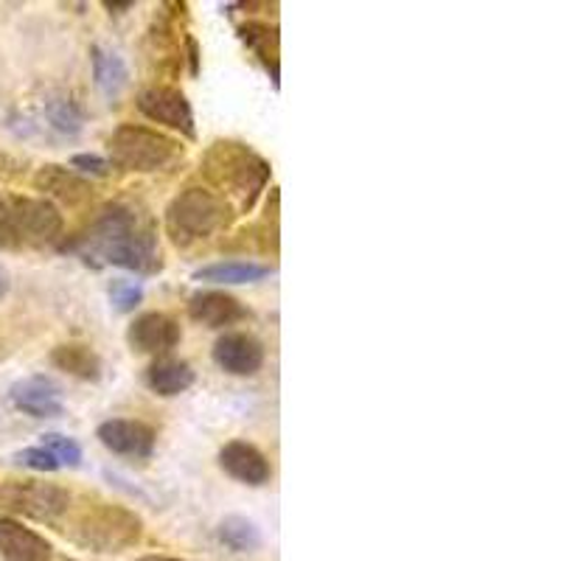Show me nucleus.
Wrapping results in <instances>:
<instances>
[{"instance_id": "nucleus-1", "label": "nucleus", "mask_w": 561, "mask_h": 561, "mask_svg": "<svg viewBox=\"0 0 561 561\" xmlns=\"http://www.w3.org/2000/svg\"><path fill=\"white\" fill-rule=\"evenodd\" d=\"M59 250H79L84 262L99 259L96 264H113L135 275H158L163 270L154 225L122 203L107 205L82 237L59 244Z\"/></svg>"}, {"instance_id": "nucleus-2", "label": "nucleus", "mask_w": 561, "mask_h": 561, "mask_svg": "<svg viewBox=\"0 0 561 561\" xmlns=\"http://www.w3.org/2000/svg\"><path fill=\"white\" fill-rule=\"evenodd\" d=\"M203 172L219 192L239 197V208L250 210L270 183V163L239 140H217L205 152Z\"/></svg>"}, {"instance_id": "nucleus-3", "label": "nucleus", "mask_w": 561, "mask_h": 561, "mask_svg": "<svg viewBox=\"0 0 561 561\" xmlns=\"http://www.w3.org/2000/svg\"><path fill=\"white\" fill-rule=\"evenodd\" d=\"M107 152L110 167L135 174H154L167 172L183 158V144L158 129L122 124L107 138Z\"/></svg>"}, {"instance_id": "nucleus-4", "label": "nucleus", "mask_w": 561, "mask_h": 561, "mask_svg": "<svg viewBox=\"0 0 561 561\" xmlns=\"http://www.w3.org/2000/svg\"><path fill=\"white\" fill-rule=\"evenodd\" d=\"M230 219V205L217 192L192 185L180 192L167 208V233L178 248H192L214 237Z\"/></svg>"}, {"instance_id": "nucleus-5", "label": "nucleus", "mask_w": 561, "mask_h": 561, "mask_svg": "<svg viewBox=\"0 0 561 561\" xmlns=\"http://www.w3.org/2000/svg\"><path fill=\"white\" fill-rule=\"evenodd\" d=\"M140 534L138 514L113 503L88 505L73 525V542L96 553H124L140 542Z\"/></svg>"}, {"instance_id": "nucleus-6", "label": "nucleus", "mask_w": 561, "mask_h": 561, "mask_svg": "<svg viewBox=\"0 0 561 561\" xmlns=\"http://www.w3.org/2000/svg\"><path fill=\"white\" fill-rule=\"evenodd\" d=\"M0 508L43 525H59L70 511V494L57 483L43 480H9L0 485Z\"/></svg>"}, {"instance_id": "nucleus-7", "label": "nucleus", "mask_w": 561, "mask_h": 561, "mask_svg": "<svg viewBox=\"0 0 561 561\" xmlns=\"http://www.w3.org/2000/svg\"><path fill=\"white\" fill-rule=\"evenodd\" d=\"M9 210H12V228L20 250L48 248V244H57L59 248L65 219L51 199L9 197Z\"/></svg>"}, {"instance_id": "nucleus-8", "label": "nucleus", "mask_w": 561, "mask_h": 561, "mask_svg": "<svg viewBox=\"0 0 561 561\" xmlns=\"http://www.w3.org/2000/svg\"><path fill=\"white\" fill-rule=\"evenodd\" d=\"M138 110L147 115L149 122L163 124V127L169 129H178L185 138H194V135H197V129H194L192 102L185 99L183 90L163 88V84L140 90Z\"/></svg>"}, {"instance_id": "nucleus-9", "label": "nucleus", "mask_w": 561, "mask_h": 561, "mask_svg": "<svg viewBox=\"0 0 561 561\" xmlns=\"http://www.w3.org/2000/svg\"><path fill=\"white\" fill-rule=\"evenodd\" d=\"M96 438L102 440L104 447L115 455H124V458H138L147 460L152 458L154 444H158V435L149 424L133 419H110L102 421L96 430Z\"/></svg>"}, {"instance_id": "nucleus-10", "label": "nucleus", "mask_w": 561, "mask_h": 561, "mask_svg": "<svg viewBox=\"0 0 561 561\" xmlns=\"http://www.w3.org/2000/svg\"><path fill=\"white\" fill-rule=\"evenodd\" d=\"M183 332L180 323L167 312H144L133 320L127 332L129 348L138 354H152V357H167L169 351L180 343Z\"/></svg>"}, {"instance_id": "nucleus-11", "label": "nucleus", "mask_w": 561, "mask_h": 561, "mask_svg": "<svg viewBox=\"0 0 561 561\" xmlns=\"http://www.w3.org/2000/svg\"><path fill=\"white\" fill-rule=\"evenodd\" d=\"M214 363L230 377H253L264 365V345L253 334H222L214 345Z\"/></svg>"}, {"instance_id": "nucleus-12", "label": "nucleus", "mask_w": 561, "mask_h": 561, "mask_svg": "<svg viewBox=\"0 0 561 561\" xmlns=\"http://www.w3.org/2000/svg\"><path fill=\"white\" fill-rule=\"evenodd\" d=\"M9 396H12L14 408L32 419H59L65 413L62 390L48 377L20 379L18 385H12Z\"/></svg>"}, {"instance_id": "nucleus-13", "label": "nucleus", "mask_w": 561, "mask_h": 561, "mask_svg": "<svg viewBox=\"0 0 561 561\" xmlns=\"http://www.w3.org/2000/svg\"><path fill=\"white\" fill-rule=\"evenodd\" d=\"M219 466L222 472L230 474L233 480L244 485H267L273 478V469H270V460L264 458V453L248 440H230L225 444L222 453H219Z\"/></svg>"}, {"instance_id": "nucleus-14", "label": "nucleus", "mask_w": 561, "mask_h": 561, "mask_svg": "<svg viewBox=\"0 0 561 561\" xmlns=\"http://www.w3.org/2000/svg\"><path fill=\"white\" fill-rule=\"evenodd\" d=\"M0 556L7 561H51L54 545L12 517H0Z\"/></svg>"}, {"instance_id": "nucleus-15", "label": "nucleus", "mask_w": 561, "mask_h": 561, "mask_svg": "<svg viewBox=\"0 0 561 561\" xmlns=\"http://www.w3.org/2000/svg\"><path fill=\"white\" fill-rule=\"evenodd\" d=\"M188 314L208 329H225V325H233L248 318V309L233 295L219 293V289H203V293H194L188 298Z\"/></svg>"}, {"instance_id": "nucleus-16", "label": "nucleus", "mask_w": 561, "mask_h": 561, "mask_svg": "<svg viewBox=\"0 0 561 561\" xmlns=\"http://www.w3.org/2000/svg\"><path fill=\"white\" fill-rule=\"evenodd\" d=\"M34 185H37V192L62 199L68 205H82L93 197V185L82 174L65 167H43L34 178Z\"/></svg>"}, {"instance_id": "nucleus-17", "label": "nucleus", "mask_w": 561, "mask_h": 561, "mask_svg": "<svg viewBox=\"0 0 561 561\" xmlns=\"http://www.w3.org/2000/svg\"><path fill=\"white\" fill-rule=\"evenodd\" d=\"M194 379H197V374H194L192 365L172 357L154 359L147 370V388L152 390V393L163 396V399L185 393V390L194 385Z\"/></svg>"}, {"instance_id": "nucleus-18", "label": "nucleus", "mask_w": 561, "mask_h": 561, "mask_svg": "<svg viewBox=\"0 0 561 561\" xmlns=\"http://www.w3.org/2000/svg\"><path fill=\"white\" fill-rule=\"evenodd\" d=\"M90 62H93V82L102 90V96L115 102L129 84V68L115 51H107L102 45L90 48Z\"/></svg>"}, {"instance_id": "nucleus-19", "label": "nucleus", "mask_w": 561, "mask_h": 561, "mask_svg": "<svg viewBox=\"0 0 561 561\" xmlns=\"http://www.w3.org/2000/svg\"><path fill=\"white\" fill-rule=\"evenodd\" d=\"M54 368L65 370L68 377L84 379V382H96L102 377V357L96 351L84 343H65L51 351Z\"/></svg>"}, {"instance_id": "nucleus-20", "label": "nucleus", "mask_w": 561, "mask_h": 561, "mask_svg": "<svg viewBox=\"0 0 561 561\" xmlns=\"http://www.w3.org/2000/svg\"><path fill=\"white\" fill-rule=\"evenodd\" d=\"M239 37L255 57L262 59L264 68L270 70V79L278 88V28H270L264 23H244L239 28Z\"/></svg>"}, {"instance_id": "nucleus-21", "label": "nucleus", "mask_w": 561, "mask_h": 561, "mask_svg": "<svg viewBox=\"0 0 561 561\" xmlns=\"http://www.w3.org/2000/svg\"><path fill=\"white\" fill-rule=\"evenodd\" d=\"M270 273L273 270L255 262H217L197 270L194 278L208 280V284H255V280L267 278Z\"/></svg>"}, {"instance_id": "nucleus-22", "label": "nucleus", "mask_w": 561, "mask_h": 561, "mask_svg": "<svg viewBox=\"0 0 561 561\" xmlns=\"http://www.w3.org/2000/svg\"><path fill=\"white\" fill-rule=\"evenodd\" d=\"M219 542L233 553H250L262 548V530L248 517H225L217 528Z\"/></svg>"}, {"instance_id": "nucleus-23", "label": "nucleus", "mask_w": 561, "mask_h": 561, "mask_svg": "<svg viewBox=\"0 0 561 561\" xmlns=\"http://www.w3.org/2000/svg\"><path fill=\"white\" fill-rule=\"evenodd\" d=\"M45 118H48V124H51L59 135L82 133L84 115L70 99H51V102H45Z\"/></svg>"}, {"instance_id": "nucleus-24", "label": "nucleus", "mask_w": 561, "mask_h": 561, "mask_svg": "<svg viewBox=\"0 0 561 561\" xmlns=\"http://www.w3.org/2000/svg\"><path fill=\"white\" fill-rule=\"evenodd\" d=\"M39 447L48 449V453L57 458L59 466H70V469H77V466L82 463V447H79V440L70 438V435L45 433V435H39Z\"/></svg>"}, {"instance_id": "nucleus-25", "label": "nucleus", "mask_w": 561, "mask_h": 561, "mask_svg": "<svg viewBox=\"0 0 561 561\" xmlns=\"http://www.w3.org/2000/svg\"><path fill=\"white\" fill-rule=\"evenodd\" d=\"M140 300H144V287H140L138 280H127V278H118L110 284V304L115 307V312H135Z\"/></svg>"}, {"instance_id": "nucleus-26", "label": "nucleus", "mask_w": 561, "mask_h": 561, "mask_svg": "<svg viewBox=\"0 0 561 561\" xmlns=\"http://www.w3.org/2000/svg\"><path fill=\"white\" fill-rule=\"evenodd\" d=\"M14 460H18L20 466H26V469H34V472H57V469H62V466L57 463V458L43 447L23 449V453L14 455Z\"/></svg>"}, {"instance_id": "nucleus-27", "label": "nucleus", "mask_w": 561, "mask_h": 561, "mask_svg": "<svg viewBox=\"0 0 561 561\" xmlns=\"http://www.w3.org/2000/svg\"><path fill=\"white\" fill-rule=\"evenodd\" d=\"M70 167L79 169L84 174H93V178H107L110 174V160H104L102 154H73L70 158Z\"/></svg>"}, {"instance_id": "nucleus-28", "label": "nucleus", "mask_w": 561, "mask_h": 561, "mask_svg": "<svg viewBox=\"0 0 561 561\" xmlns=\"http://www.w3.org/2000/svg\"><path fill=\"white\" fill-rule=\"evenodd\" d=\"M0 250H20L18 237L12 228V210H9V197L0 194Z\"/></svg>"}, {"instance_id": "nucleus-29", "label": "nucleus", "mask_w": 561, "mask_h": 561, "mask_svg": "<svg viewBox=\"0 0 561 561\" xmlns=\"http://www.w3.org/2000/svg\"><path fill=\"white\" fill-rule=\"evenodd\" d=\"M188 59H192V73H197V70H199V57H197V43H194L192 37H188Z\"/></svg>"}, {"instance_id": "nucleus-30", "label": "nucleus", "mask_w": 561, "mask_h": 561, "mask_svg": "<svg viewBox=\"0 0 561 561\" xmlns=\"http://www.w3.org/2000/svg\"><path fill=\"white\" fill-rule=\"evenodd\" d=\"M7 295H9V273L0 267V300L7 298Z\"/></svg>"}, {"instance_id": "nucleus-31", "label": "nucleus", "mask_w": 561, "mask_h": 561, "mask_svg": "<svg viewBox=\"0 0 561 561\" xmlns=\"http://www.w3.org/2000/svg\"><path fill=\"white\" fill-rule=\"evenodd\" d=\"M135 3H104V9H110V12H115V14H122V12H127V9H133Z\"/></svg>"}, {"instance_id": "nucleus-32", "label": "nucleus", "mask_w": 561, "mask_h": 561, "mask_svg": "<svg viewBox=\"0 0 561 561\" xmlns=\"http://www.w3.org/2000/svg\"><path fill=\"white\" fill-rule=\"evenodd\" d=\"M138 561H183V559H174V556H144Z\"/></svg>"}]
</instances>
